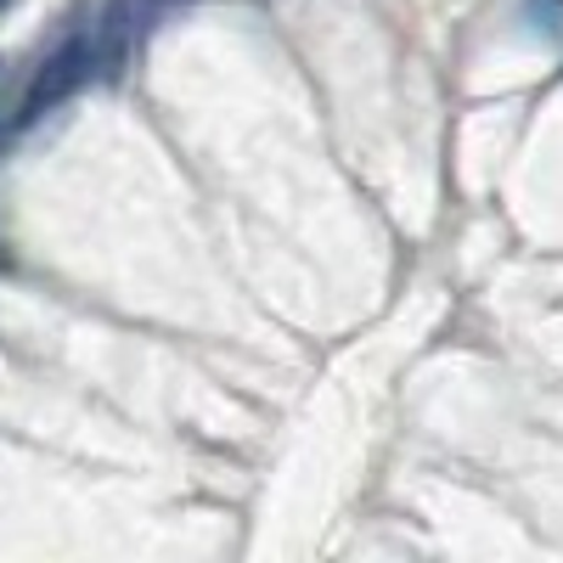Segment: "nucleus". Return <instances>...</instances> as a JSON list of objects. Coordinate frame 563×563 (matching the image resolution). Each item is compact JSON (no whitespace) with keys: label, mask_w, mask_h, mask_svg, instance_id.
Wrapping results in <instances>:
<instances>
[{"label":"nucleus","mask_w":563,"mask_h":563,"mask_svg":"<svg viewBox=\"0 0 563 563\" xmlns=\"http://www.w3.org/2000/svg\"><path fill=\"white\" fill-rule=\"evenodd\" d=\"M7 7H12V0H0V12H7Z\"/></svg>","instance_id":"nucleus-2"},{"label":"nucleus","mask_w":563,"mask_h":563,"mask_svg":"<svg viewBox=\"0 0 563 563\" xmlns=\"http://www.w3.org/2000/svg\"><path fill=\"white\" fill-rule=\"evenodd\" d=\"M97 63H102V52H97V40H90V34H74V40L57 45V52H45V63L34 68V79L23 90L18 124H34V119H45L52 108H63L74 90L97 74Z\"/></svg>","instance_id":"nucleus-1"}]
</instances>
